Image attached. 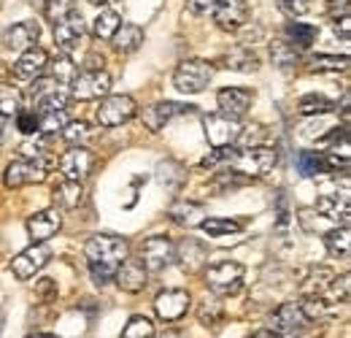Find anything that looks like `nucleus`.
<instances>
[{"label":"nucleus","instance_id":"2f4dec72","mask_svg":"<svg viewBox=\"0 0 351 338\" xmlns=\"http://www.w3.org/2000/svg\"><path fill=\"white\" fill-rule=\"evenodd\" d=\"M203 233H208L211 238H221V236H232V233H241L243 230V222L238 219H221V216H206L200 222Z\"/></svg>","mask_w":351,"mask_h":338},{"label":"nucleus","instance_id":"423d86ee","mask_svg":"<svg viewBox=\"0 0 351 338\" xmlns=\"http://www.w3.org/2000/svg\"><path fill=\"white\" fill-rule=\"evenodd\" d=\"M111 89V76L100 68H87L73 76L71 82V98L73 100H100Z\"/></svg>","mask_w":351,"mask_h":338},{"label":"nucleus","instance_id":"a19ab883","mask_svg":"<svg viewBox=\"0 0 351 338\" xmlns=\"http://www.w3.org/2000/svg\"><path fill=\"white\" fill-rule=\"evenodd\" d=\"M62 138L71 144V146H84L89 138H92V130H89L87 122L76 120V122H65L62 127Z\"/></svg>","mask_w":351,"mask_h":338},{"label":"nucleus","instance_id":"4be33fe9","mask_svg":"<svg viewBox=\"0 0 351 338\" xmlns=\"http://www.w3.org/2000/svg\"><path fill=\"white\" fill-rule=\"evenodd\" d=\"M38 36H41L38 22H30V19H27V22H16V25L5 27V33H3V46H5V49L25 52V49H30V46L38 43Z\"/></svg>","mask_w":351,"mask_h":338},{"label":"nucleus","instance_id":"39448f33","mask_svg":"<svg viewBox=\"0 0 351 338\" xmlns=\"http://www.w3.org/2000/svg\"><path fill=\"white\" fill-rule=\"evenodd\" d=\"M51 168V160H14L8 163V168L3 173V184L8 190H19L25 184H41L46 179V173Z\"/></svg>","mask_w":351,"mask_h":338},{"label":"nucleus","instance_id":"49530a36","mask_svg":"<svg viewBox=\"0 0 351 338\" xmlns=\"http://www.w3.org/2000/svg\"><path fill=\"white\" fill-rule=\"evenodd\" d=\"M60 87L57 82L51 79V76H38V79H33V87H30V95L36 98V100H41L46 95H51V92H57Z\"/></svg>","mask_w":351,"mask_h":338},{"label":"nucleus","instance_id":"7c9ffc66","mask_svg":"<svg viewBox=\"0 0 351 338\" xmlns=\"http://www.w3.org/2000/svg\"><path fill=\"white\" fill-rule=\"evenodd\" d=\"M284 36H287V43H292L295 49H311L319 30L313 25H306V22H289L284 27Z\"/></svg>","mask_w":351,"mask_h":338},{"label":"nucleus","instance_id":"9b49d317","mask_svg":"<svg viewBox=\"0 0 351 338\" xmlns=\"http://www.w3.org/2000/svg\"><path fill=\"white\" fill-rule=\"evenodd\" d=\"M306 325H308L306 314H303L300 303H295V300L281 303V306L270 314V330H276V333H281V336H295V333L306 330Z\"/></svg>","mask_w":351,"mask_h":338},{"label":"nucleus","instance_id":"aec40b11","mask_svg":"<svg viewBox=\"0 0 351 338\" xmlns=\"http://www.w3.org/2000/svg\"><path fill=\"white\" fill-rule=\"evenodd\" d=\"M217 100H219L221 114H227L232 120H241V117L249 114V109L254 103V95L249 89H243V87H224L217 95Z\"/></svg>","mask_w":351,"mask_h":338},{"label":"nucleus","instance_id":"3c124183","mask_svg":"<svg viewBox=\"0 0 351 338\" xmlns=\"http://www.w3.org/2000/svg\"><path fill=\"white\" fill-rule=\"evenodd\" d=\"M217 3H219V0H186V8H189L192 14H211Z\"/></svg>","mask_w":351,"mask_h":338},{"label":"nucleus","instance_id":"a878e982","mask_svg":"<svg viewBox=\"0 0 351 338\" xmlns=\"http://www.w3.org/2000/svg\"><path fill=\"white\" fill-rule=\"evenodd\" d=\"M54 203L60 206V209H79L82 203H84V187H82V181H71V179H62L57 187H54Z\"/></svg>","mask_w":351,"mask_h":338},{"label":"nucleus","instance_id":"412c9836","mask_svg":"<svg viewBox=\"0 0 351 338\" xmlns=\"http://www.w3.org/2000/svg\"><path fill=\"white\" fill-rule=\"evenodd\" d=\"M335 279V271L327 265H311L300 279V295L303 297H327V290Z\"/></svg>","mask_w":351,"mask_h":338},{"label":"nucleus","instance_id":"72a5a7b5","mask_svg":"<svg viewBox=\"0 0 351 338\" xmlns=\"http://www.w3.org/2000/svg\"><path fill=\"white\" fill-rule=\"evenodd\" d=\"M300 308H303L308 322H313V319L319 322V319H327V317L335 314V303L327 300V297H303L300 300Z\"/></svg>","mask_w":351,"mask_h":338},{"label":"nucleus","instance_id":"c03bdc74","mask_svg":"<svg viewBox=\"0 0 351 338\" xmlns=\"http://www.w3.org/2000/svg\"><path fill=\"white\" fill-rule=\"evenodd\" d=\"M71 11H76V5H73V0H46L44 5V16L49 22H60L65 14H71Z\"/></svg>","mask_w":351,"mask_h":338},{"label":"nucleus","instance_id":"58836bf2","mask_svg":"<svg viewBox=\"0 0 351 338\" xmlns=\"http://www.w3.org/2000/svg\"><path fill=\"white\" fill-rule=\"evenodd\" d=\"M224 317V306H221L217 297H203L200 306H197V319L206 325V328H214Z\"/></svg>","mask_w":351,"mask_h":338},{"label":"nucleus","instance_id":"09e8293b","mask_svg":"<svg viewBox=\"0 0 351 338\" xmlns=\"http://www.w3.org/2000/svg\"><path fill=\"white\" fill-rule=\"evenodd\" d=\"M276 5L287 14V16H303L311 11V3L308 0H276Z\"/></svg>","mask_w":351,"mask_h":338},{"label":"nucleus","instance_id":"de8ad7c7","mask_svg":"<svg viewBox=\"0 0 351 338\" xmlns=\"http://www.w3.org/2000/svg\"><path fill=\"white\" fill-rule=\"evenodd\" d=\"M16 127L25 135H38V114L36 111H19L16 114Z\"/></svg>","mask_w":351,"mask_h":338},{"label":"nucleus","instance_id":"0eeeda50","mask_svg":"<svg viewBox=\"0 0 351 338\" xmlns=\"http://www.w3.org/2000/svg\"><path fill=\"white\" fill-rule=\"evenodd\" d=\"M138 114V103L130 95H106L97 106V122L103 127H119Z\"/></svg>","mask_w":351,"mask_h":338},{"label":"nucleus","instance_id":"6e6552de","mask_svg":"<svg viewBox=\"0 0 351 338\" xmlns=\"http://www.w3.org/2000/svg\"><path fill=\"white\" fill-rule=\"evenodd\" d=\"M173 262V244L165 236H152L141 244V265L149 273H160Z\"/></svg>","mask_w":351,"mask_h":338},{"label":"nucleus","instance_id":"4c0bfd02","mask_svg":"<svg viewBox=\"0 0 351 338\" xmlns=\"http://www.w3.org/2000/svg\"><path fill=\"white\" fill-rule=\"evenodd\" d=\"M22 111V95L14 87H0V120H14Z\"/></svg>","mask_w":351,"mask_h":338},{"label":"nucleus","instance_id":"6e6d98bb","mask_svg":"<svg viewBox=\"0 0 351 338\" xmlns=\"http://www.w3.org/2000/svg\"><path fill=\"white\" fill-rule=\"evenodd\" d=\"M89 3H92V5H106L108 0H89Z\"/></svg>","mask_w":351,"mask_h":338},{"label":"nucleus","instance_id":"5fc2aeb1","mask_svg":"<svg viewBox=\"0 0 351 338\" xmlns=\"http://www.w3.org/2000/svg\"><path fill=\"white\" fill-rule=\"evenodd\" d=\"M154 338H184L178 330H165V333H160V336H154Z\"/></svg>","mask_w":351,"mask_h":338},{"label":"nucleus","instance_id":"473e14b6","mask_svg":"<svg viewBox=\"0 0 351 338\" xmlns=\"http://www.w3.org/2000/svg\"><path fill=\"white\" fill-rule=\"evenodd\" d=\"M295 163H298L300 176H306V179L330 170V166H327V155H322V152H300Z\"/></svg>","mask_w":351,"mask_h":338},{"label":"nucleus","instance_id":"79ce46f5","mask_svg":"<svg viewBox=\"0 0 351 338\" xmlns=\"http://www.w3.org/2000/svg\"><path fill=\"white\" fill-rule=\"evenodd\" d=\"M154 325H152V319L149 317H130V322L125 325V330H122V338H154Z\"/></svg>","mask_w":351,"mask_h":338},{"label":"nucleus","instance_id":"20e7f679","mask_svg":"<svg viewBox=\"0 0 351 338\" xmlns=\"http://www.w3.org/2000/svg\"><path fill=\"white\" fill-rule=\"evenodd\" d=\"M243 273L246 268L241 262H232V260L214 262L206 271V284L214 295H235L243 287Z\"/></svg>","mask_w":351,"mask_h":338},{"label":"nucleus","instance_id":"2eb2a0df","mask_svg":"<svg viewBox=\"0 0 351 338\" xmlns=\"http://www.w3.org/2000/svg\"><path fill=\"white\" fill-rule=\"evenodd\" d=\"M189 303H192V297L186 290H162L154 297V311L162 322H176L189 311Z\"/></svg>","mask_w":351,"mask_h":338},{"label":"nucleus","instance_id":"ddd939ff","mask_svg":"<svg viewBox=\"0 0 351 338\" xmlns=\"http://www.w3.org/2000/svg\"><path fill=\"white\" fill-rule=\"evenodd\" d=\"M95 168V155L87 146H71L62 157H60V173L71 181H84Z\"/></svg>","mask_w":351,"mask_h":338},{"label":"nucleus","instance_id":"393cba45","mask_svg":"<svg viewBox=\"0 0 351 338\" xmlns=\"http://www.w3.org/2000/svg\"><path fill=\"white\" fill-rule=\"evenodd\" d=\"M168 216L173 219L176 225L181 227H200V222L208 216L203 203H195V201H176L173 206L168 209Z\"/></svg>","mask_w":351,"mask_h":338},{"label":"nucleus","instance_id":"9d476101","mask_svg":"<svg viewBox=\"0 0 351 338\" xmlns=\"http://www.w3.org/2000/svg\"><path fill=\"white\" fill-rule=\"evenodd\" d=\"M203 127H206V138L214 149L232 146L238 141V133H241V122L227 117V114H208L203 120Z\"/></svg>","mask_w":351,"mask_h":338},{"label":"nucleus","instance_id":"f3484780","mask_svg":"<svg viewBox=\"0 0 351 338\" xmlns=\"http://www.w3.org/2000/svg\"><path fill=\"white\" fill-rule=\"evenodd\" d=\"M49 71V54H46L41 46H30L19 54V60L14 63V76L16 79H25V82H33L38 76H44Z\"/></svg>","mask_w":351,"mask_h":338},{"label":"nucleus","instance_id":"1a4fd4ad","mask_svg":"<svg viewBox=\"0 0 351 338\" xmlns=\"http://www.w3.org/2000/svg\"><path fill=\"white\" fill-rule=\"evenodd\" d=\"M49 260H51V249L46 247V241L44 244H33V247H27L25 252H19L11 260V271H14L16 279L27 282V279H33L41 268L49 265Z\"/></svg>","mask_w":351,"mask_h":338},{"label":"nucleus","instance_id":"a211bd4d","mask_svg":"<svg viewBox=\"0 0 351 338\" xmlns=\"http://www.w3.org/2000/svg\"><path fill=\"white\" fill-rule=\"evenodd\" d=\"M189 109H192V106H184V103H176V100H160V103L143 109L141 120H143V125L149 127L152 133H160L171 120L181 117V114H186Z\"/></svg>","mask_w":351,"mask_h":338},{"label":"nucleus","instance_id":"c756f323","mask_svg":"<svg viewBox=\"0 0 351 338\" xmlns=\"http://www.w3.org/2000/svg\"><path fill=\"white\" fill-rule=\"evenodd\" d=\"M119 25H122V16H119L117 11L100 8V14H97L95 22H92V36H95L97 41H111Z\"/></svg>","mask_w":351,"mask_h":338},{"label":"nucleus","instance_id":"f8f14e48","mask_svg":"<svg viewBox=\"0 0 351 338\" xmlns=\"http://www.w3.org/2000/svg\"><path fill=\"white\" fill-rule=\"evenodd\" d=\"M84 19H82V14L79 11H71V14H65L60 22H54V43H57V49L62 52V54H71L79 41L84 38Z\"/></svg>","mask_w":351,"mask_h":338},{"label":"nucleus","instance_id":"f03ea898","mask_svg":"<svg viewBox=\"0 0 351 338\" xmlns=\"http://www.w3.org/2000/svg\"><path fill=\"white\" fill-rule=\"evenodd\" d=\"M230 166L235 173L246 176V179H257L267 176L276 166V152L270 146H246V149H235L230 157Z\"/></svg>","mask_w":351,"mask_h":338},{"label":"nucleus","instance_id":"ea45409f","mask_svg":"<svg viewBox=\"0 0 351 338\" xmlns=\"http://www.w3.org/2000/svg\"><path fill=\"white\" fill-rule=\"evenodd\" d=\"M49 68H51V79H54L57 84H71V82H73V76L79 74V71H76V65H73V60H71V54L57 57L54 63H49Z\"/></svg>","mask_w":351,"mask_h":338},{"label":"nucleus","instance_id":"13d9d810","mask_svg":"<svg viewBox=\"0 0 351 338\" xmlns=\"http://www.w3.org/2000/svg\"><path fill=\"white\" fill-rule=\"evenodd\" d=\"M0 330H3V314H0Z\"/></svg>","mask_w":351,"mask_h":338},{"label":"nucleus","instance_id":"c9c22d12","mask_svg":"<svg viewBox=\"0 0 351 338\" xmlns=\"http://www.w3.org/2000/svg\"><path fill=\"white\" fill-rule=\"evenodd\" d=\"M270 57H273V65H278V68H292L300 63V52L287 41L270 43Z\"/></svg>","mask_w":351,"mask_h":338},{"label":"nucleus","instance_id":"7ed1b4c3","mask_svg":"<svg viewBox=\"0 0 351 338\" xmlns=\"http://www.w3.org/2000/svg\"><path fill=\"white\" fill-rule=\"evenodd\" d=\"M214 79V65L206 60H184L173 74V87L184 95H197Z\"/></svg>","mask_w":351,"mask_h":338},{"label":"nucleus","instance_id":"37998d69","mask_svg":"<svg viewBox=\"0 0 351 338\" xmlns=\"http://www.w3.org/2000/svg\"><path fill=\"white\" fill-rule=\"evenodd\" d=\"M313 71H346L349 68V57H335V54H316L311 60Z\"/></svg>","mask_w":351,"mask_h":338},{"label":"nucleus","instance_id":"864d4df0","mask_svg":"<svg viewBox=\"0 0 351 338\" xmlns=\"http://www.w3.org/2000/svg\"><path fill=\"white\" fill-rule=\"evenodd\" d=\"M252 338H284L281 333H276V330H257Z\"/></svg>","mask_w":351,"mask_h":338},{"label":"nucleus","instance_id":"bb28decb","mask_svg":"<svg viewBox=\"0 0 351 338\" xmlns=\"http://www.w3.org/2000/svg\"><path fill=\"white\" fill-rule=\"evenodd\" d=\"M221 65L230 68V71L252 74V71L260 68V60H257V54H254L252 49H246V46H235L232 52H227V54L221 57Z\"/></svg>","mask_w":351,"mask_h":338},{"label":"nucleus","instance_id":"4468645a","mask_svg":"<svg viewBox=\"0 0 351 338\" xmlns=\"http://www.w3.org/2000/svg\"><path fill=\"white\" fill-rule=\"evenodd\" d=\"M173 260H178L181 271L197 273L208 262V247L200 238H181L173 247Z\"/></svg>","mask_w":351,"mask_h":338},{"label":"nucleus","instance_id":"603ef678","mask_svg":"<svg viewBox=\"0 0 351 338\" xmlns=\"http://www.w3.org/2000/svg\"><path fill=\"white\" fill-rule=\"evenodd\" d=\"M332 27H335V33H338L343 41H349V36H351V16L335 19V22H332Z\"/></svg>","mask_w":351,"mask_h":338},{"label":"nucleus","instance_id":"e433bc0d","mask_svg":"<svg viewBox=\"0 0 351 338\" xmlns=\"http://www.w3.org/2000/svg\"><path fill=\"white\" fill-rule=\"evenodd\" d=\"M157 181L165 187V190H178L181 184H184V168L173 163V160H165V163H160V168H157Z\"/></svg>","mask_w":351,"mask_h":338},{"label":"nucleus","instance_id":"c85d7f7f","mask_svg":"<svg viewBox=\"0 0 351 338\" xmlns=\"http://www.w3.org/2000/svg\"><path fill=\"white\" fill-rule=\"evenodd\" d=\"M114 49L117 52H122V54H130L135 52L141 43H143V30L138 27V25H130V22H122L119 27H117V33H114Z\"/></svg>","mask_w":351,"mask_h":338},{"label":"nucleus","instance_id":"6ab92c4d","mask_svg":"<svg viewBox=\"0 0 351 338\" xmlns=\"http://www.w3.org/2000/svg\"><path fill=\"white\" fill-rule=\"evenodd\" d=\"M60 227H62V214H60L57 206H54V209H44V212L33 214V216H27V236L33 238V244H44V241H49Z\"/></svg>","mask_w":351,"mask_h":338},{"label":"nucleus","instance_id":"dca6fc26","mask_svg":"<svg viewBox=\"0 0 351 338\" xmlns=\"http://www.w3.org/2000/svg\"><path fill=\"white\" fill-rule=\"evenodd\" d=\"M211 16H214V22L219 25L221 30L235 33V30H241L249 22V5L243 0H219L214 5Z\"/></svg>","mask_w":351,"mask_h":338},{"label":"nucleus","instance_id":"b1692460","mask_svg":"<svg viewBox=\"0 0 351 338\" xmlns=\"http://www.w3.org/2000/svg\"><path fill=\"white\" fill-rule=\"evenodd\" d=\"M316 212L322 214L324 219H330V222L349 225V216H351L349 195H322L316 201Z\"/></svg>","mask_w":351,"mask_h":338},{"label":"nucleus","instance_id":"4d7b16f0","mask_svg":"<svg viewBox=\"0 0 351 338\" xmlns=\"http://www.w3.org/2000/svg\"><path fill=\"white\" fill-rule=\"evenodd\" d=\"M0 144H3V120H0Z\"/></svg>","mask_w":351,"mask_h":338},{"label":"nucleus","instance_id":"bf43d9fd","mask_svg":"<svg viewBox=\"0 0 351 338\" xmlns=\"http://www.w3.org/2000/svg\"><path fill=\"white\" fill-rule=\"evenodd\" d=\"M41 338H57V336H49V333H46V336H41Z\"/></svg>","mask_w":351,"mask_h":338},{"label":"nucleus","instance_id":"8fccbe9b","mask_svg":"<svg viewBox=\"0 0 351 338\" xmlns=\"http://www.w3.org/2000/svg\"><path fill=\"white\" fill-rule=\"evenodd\" d=\"M351 14V3L349 0H332L330 3V19L335 22V19H343V16H349Z\"/></svg>","mask_w":351,"mask_h":338},{"label":"nucleus","instance_id":"f704fd0d","mask_svg":"<svg viewBox=\"0 0 351 338\" xmlns=\"http://www.w3.org/2000/svg\"><path fill=\"white\" fill-rule=\"evenodd\" d=\"M335 109V103L330 100V98H324V95H303L300 98V103H298V111L303 114V117H322V114H330Z\"/></svg>","mask_w":351,"mask_h":338},{"label":"nucleus","instance_id":"cd10ccee","mask_svg":"<svg viewBox=\"0 0 351 338\" xmlns=\"http://www.w3.org/2000/svg\"><path fill=\"white\" fill-rule=\"evenodd\" d=\"M324 247L327 252L338 260H349L351 254V233H349V225H341V227H332L324 233Z\"/></svg>","mask_w":351,"mask_h":338},{"label":"nucleus","instance_id":"f257e3e1","mask_svg":"<svg viewBox=\"0 0 351 338\" xmlns=\"http://www.w3.org/2000/svg\"><path fill=\"white\" fill-rule=\"evenodd\" d=\"M130 247L125 238H117V236H92L84 247V257H87L89 273L95 279L97 287L108 284L117 273V268L128 260Z\"/></svg>","mask_w":351,"mask_h":338},{"label":"nucleus","instance_id":"a18cd8bd","mask_svg":"<svg viewBox=\"0 0 351 338\" xmlns=\"http://www.w3.org/2000/svg\"><path fill=\"white\" fill-rule=\"evenodd\" d=\"M246 184V176L241 173H217V181H214V190L217 192H224V190H235V187H243Z\"/></svg>","mask_w":351,"mask_h":338},{"label":"nucleus","instance_id":"5701e85b","mask_svg":"<svg viewBox=\"0 0 351 338\" xmlns=\"http://www.w3.org/2000/svg\"><path fill=\"white\" fill-rule=\"evenodd\" d=\"M146 276H149V271L141 265V260H125L119 268H117V273H114V279H117V284L125 290V293H141L143 287H146Z\"/></svg>","mask_w":351,"mask_h":338}]
</instances>
